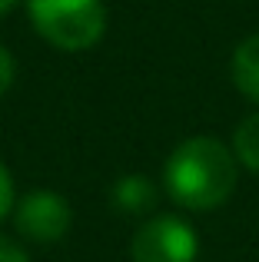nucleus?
<instances>
[{
  "instance_id": "1",
  "label": "nucleus",
  "mask_w": 259,
  "mask_h": 262,
  "mask_svg": "<svg viewBox=\"0 0 259 262\" xmlns=\"http://www.w3.org/2000/svg\"><path fill=\"white\" fill-rule=\"evenodd\" d=\"M163 183L183 209H216L236 189V160L220 140L193 136L169 153Z\"/></svg>"
},
{
  "instance_id": "2",
  "label": "nucleus",
  "mask_w": 259,
  "mask_h": 262,
  "mask_svg": "<svg viewBox=\"0 0 259 262\" xmlns=\"http://www.w3.org/2000/svg\"><path fill=\"white\" fill-rule=\"evenodd\" d=\"M27 7L37 33L60 50H87L106 30L100 0H27Z\"/></svg>"
},
{
  "instance_id": "3",
  "label": "nucleus",
  "mask_w": 259,
  "mask_h": 262,
  "mask_svg": "<svg viewBox=\"0 0 259 262\" xmlns=\"http://www.w3.org/2000/svg\"><path fill=\"white\" fill-rule=\"evenodd\" d=\"M133 262H196V232L176 216H156L130 243Z\"/></svg>"
},
{
  "instance_id": "4",
  "label": "nucleus",
  "mask_w": 259,
  "mask_h": 262,
  "mask_svg": "<svg viewBox=\"0 0 259 262\" xmlns=\"http://www.w3.org/2000/svg\"><path fill=\"white\" fill-rule=\"evenodd\" d=\"M13 223H17V232L30 243H60L73 223V212L63 196L37 189L24 196V203L13 212Z\"/></svg>"
},
{
  "instance_id": "5",
  "label": "nucleus",
  "mask_w": 259,
  "mask_h": 262,
  "mask_svg": "<svg viewBox=\"0 0 259 262\" xmlns=\"http://www.w3.org/2000/svg\"><path fill=\"white\" fill-rule=\"evenodd\" d=\"M110 203L123 216H143L156 206V183L146 176H123L113 183Z\"/></svg>"
},
{
  "instance_id": "6",
  "label": "nucleus",
  "mask_w": 259,
  "mask_h": 262,
  "mask_svg": "<svg viewBox=\"0 0 259 262\" xmlns=\"http://www.w3.org/2000/svg\"><path fill=\"white\" fill-rule=\"evenodd\" d=\"M233 80L253 103H259V33L233 53Z\"/></svg>"
},
{
  "instance_id": "7",
  "label": "nucleus",
  "mask_w": 259,
  "mask_h": 262,
  "mask_svg": "<svg viewBox=\"0 0 259 262\" xmlns=\"http://www.w3.org/2000/svg\"><path fill=\"white\" fill-rule=\"evenodd\" d=\"M233 146H236V160H240L243 166H249V169L259 173V113L246 116V120L240 123Z\"/></svg>"
},
{
  "instance_id": "8",
  "label": "nucleus",
  "mask_w": 259,
  "mask_h": 262,
  "mask_svg": "<svg viewBox=\"0 0 259 262\" xmlns=\"http://www.w3.org/2000/svg\"><path fill=\"white\" fill-rule=\"evenodd\" d=\"M10 209H13V183H10V173L4 169V163H0V219Z\"/></svg>"
},
{
  "instance_id": "9",
  "label": "nucleus",
  "mask_w": 259,
  "mask_h": 262,
  "mask_svg": "<svg viewBox=\"0 0 259 262\" xmlns=\"http://www.w3.org/2000/svg\"><path fill=\"white\" fill-rule=\"evenodd\" d=\"M13 73H17V67H13V57L0 47V96L10 90V83H13Z\"/></svg>"
},
{
  "instance_id": "10",
  "label": "nucleus",
  "mask_w": 259,
  "mask_h": 262,
  "mask_svg": "<svg viewBox=\"0 0 259 262\" xmlns=\"http://www.w3.org/2000/svg\"><path fill=\"white\" fill-rule=\"evenodd\" d=\"M0 262H30V259H27V252L20 249L17 243H10V239H0Z\"/></svg>"
},
{
  "instance_id": "11",
  "label": "nucleus",
  "mask_w": 259,
  "mask_h": 262,
  "mask_svg": "<svg viewBox=\"0 0 259 262\" xmlns=\"http://www.w3.org/2000/svg\"><path fill=\"white\" fill-rule=\"evenodd\" d=\"M13 4H17V0H0V13H7V10H10Z\"/></svg>"
}]
</instances>
